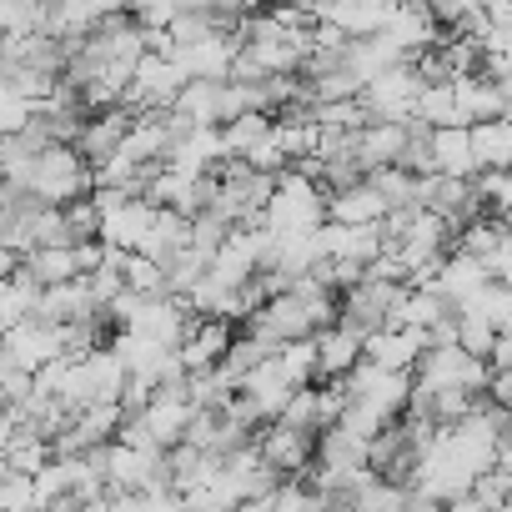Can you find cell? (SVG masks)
Segmentation results:
<instances>
[{
    "mask_svg": "<svg viewBox=\"0 0 512 512\" xmlns=\"http://www.w3.org/2000/svg\"><path fill=\"white\" fill-rule=\"evenodd\" d=\"M131 126H136V116L121 106V111H101V116H86V126H81V136H76V151H81V161L96 171V166H106L121 146H126V136H131Z\"/></svg>",
    "mask_w": 512,
    "mask_h": 512,
    "instance_id": "cell-11",
    "label": "cell"
},
{
    "mask_svg": "<svg viewBox=\"0 0 512 512\" xmlns=\"http://www.w3.org/2000/svg\"><path fill=\"white\" fill-rule=\"evenodd\" d=\"M412 502V487H397V482H382L372 467L357 477V487H352V507L357 512H402Z\"/></svg>",
    "mask_w": 512,
    "mask_h": 512,
    "instance_id": "cell-21",
    "label": "cell"
},
{
    "mask_svg": "<svg viewBox=\"0 0 512 512\" xmlns=\"http://www.w3.org/2000/svg\"><path fill=\"white\" fill-rule=\"evenodd\" d=\"M322 226H327V191L312 176H302V171H282L277 191L267 201L262 231L267 236H312Z\"/></svg>",
    "mask_w": 512,
    "mask_h": 512,
    "instance_id": "cell-2",
    "label": "cell"
},
{
    "mask_svg": "<svg viewBox=\"0 0 512 512\" xmlns=\"http://www.w3.org/2000/svg\"><path fill=\"white\" fill-rule=\"evenodd\" d=\"M452 91H457V111H462L467 126L502 121V86H497L487 71H477V76H457Z\"/></svg>",
    "mask_w": 512,
    "mask_h": 512,
    "instance_id": "cell-17",
    "label": "cell"
},
{
    "mask_svg": "<svg viewBox=\"0 0 512 512\" xmlns=\"http://www.w3.org/2000/svg\"><path fill=\"white\" fill-rule=\"evenodd\" d=\"M221 106H226V81H186L171 111L191 131H221Z\"/></svg>",
    "mask_w": 512,
    "mask_h": 512,
    "instance_id": "cell-16",
    "label": "cell"
},
{
    "mask_svg": "<svg viewBox=\"0 0 512 512\" xmlns=\"http://www.w3.org/2000/svg\"><path fill=\"white\" fill-rule=\"evenodd\" d=\"M487 287H492V272H487L482 262H472V256H462V251H452L447 262L437 267V277L427 282V292H437L452 312H457V307H467L472 297H482Z\"/></svg>",
    "mask_w": 512,
    "mask_h": 512,
    "instance_id": "cell-10",
    "label": "cell"
},
{
    "mask_svg": "<svg viewBox=\"0 0 512 512\" xmlns=\"http://www.w3.org/2000/svg\"><path fill=\"white\" fill-rule=\"evenodd\" d=\"M46 16L51 6H41V0H0V36H11V41L46 36Z\"/></svg>",
    "mask_w": 512,
    "mask_h": 512,
    "instance_id": "cell-22",
    "label": "cell"
},
{
    "mask_svg": "<svg viewBox=\"0 0 512 512\" xmlns=\"http://www.w3.org/2000/svg\"><path fill=\"white\" fill-rule=\"evenodd\" d=\"M497 422V472L512 477V412H492Z\"/></svg>",
    "mask_w": 512,
    "mask_h": 512,
    "instance_id": "cell-30",
    "label": "cell"
},
{
    "mask_svg": "<svg viewBox=\"0 0 512 512\" xmlns=\"http://www.w3.org/2000/svg\"><path fill=\"white\" fill-rule=\"evenodd\" d=\"M492 367L467 357L462 347H427L422 362L412 367V387L417 392H467V397H487Z\"/></svg>",
    "mask_w": 512,
    "mask_h": 512,
    "instance_id": "cell-3",
    "label": "cell"
},
{
    "mask_svg": "<svg viewBox=\"0 0 512 512\" xmlns=\"http://www.w3.org/2000/svg\"><path fill=\"white\" fill-rule=\"evenodd\" d=\"M457 347H462L467 357L487 362L492 347H497V327H492L477 307H457Z\"/></svg>",
    "mask_w": 512,
    "mask_h": 512,
    "instance_id": "cell-25",
    "label": "cell"
},
{
    "mask_svg": "<svg viewBox=\"0 0 512 512\" xmlns=\"http://www.w3.org/2000/svg\"><path fill=\"white\" fill-rule=\"evenodd\" d=\"M181 91H186V71H181L171 56H156V51H146V61H141V66H136V76H131L126 111H131V116L171 111Z\"/></svg>",
    "mask_w": 512,
    "mask_h": 512,
    "instance_id": "cell-6",
    "label": "cell"
},
{
    "mask_svg": "<svg viewBox=\"0 0 512 512\" xmlns=\"http://www.w3.org/2000/svg\"><path fill=\"white\" fill-rule=\"evenodd\" d=\"M272 362H277V372H282V382H287L292 392L317 387V342H312V337H307V342H292V347H282V352H272Z\"/></svg>",
    "mask_w": 512,
    "mask_h": 512,
    "instance_id": "cell-24",
    "label": "cell"
},
{
    "mask_svg": "<svg viewBox=\"0 0 512 512\" xmlns=\"http://www.w3.org/2000/svg\"><path fill=\"white\" fill-rule=\"evenodd\" d=\"M236 327L231 322H216V317H196L191 322V332H186V342L176 347V357H181V367H186V377L191 372H216L221 362H226V352L236 347Z\"/></svg>",
    "mask_w": 512,
    "mask_h": 512,
    "instance_id": "cell-8",
    "label": "cell"
},
{
    "mask_svg": "<svg viewBox=\"0 0 512 512\" xmlns=\"http://www.w3.org/2000/svg\"><path fill=\"white\" fill-rule=\"evenodd\" d=\"M0 512H36V482L0 462Z\"/></svg>",
    "mask_w": 512,
    "mask_h": 512,
    "instance_id": "cell-27",
    "label": "cell"
},
{
    "mask_svg": "<svg viewBox=\"0 0 512 512\" xmlns=\"http://www.w3.org/2000/svg\"><path fill=\"white\" fill-rule=\"evenodd\" d=\"M472 502H482L487 512H507V502H512V477H502L497 467L482 472V477L472 482Z\"/></svg>",
    "mask_w": 512,
    "mask_h": 512,
    "instance_id": "cell-29",
    "label": "cell"
},
{
    "mask_svg": "<svg viewBox=\"0 0 512 512\" xmlns=\"http://www.w3.org/2000/svg\"><path fill=\"white\" fill-rule=\"evenodd\" d=\"M422 352H427V337L412 332V327H382V332H372V337L362 342V357H367L372 367H382V372H407V377H412V367L422 362Z\"/></svg>",
    "mask_w": 512,
    "mask_h": 512,
    "instance_id": "cell-12",
    "label": "cell"
},
{
    "mask_svg": "<svg viewBox=\"0 0 512 512\" xmlns=\"http://www.w3.org/2000/svg\"><path fill=\"white\" fill-rule=\"evenodd\" d=\"M412 121H422L427 131L467 126V121H462V111H457V91H452V81H447V86H427V91L417 96V116H412Z\"/></svg>",
    "mask_w": 512,
    "mask_h": 512,
    "instance_id": "cell-23",
    "label": "cell"
},
{
    "mask_svg": "<svg viewBox=\"0 0 512 512\" xmlns=\"http://www.w3.org/2000/svg\"><path fill=\"white\" fill-rule=\"evenodd\" d=\"M96 317H106V312H101V302L91 297L86 277L71 282V287H51V292H41V312H36V322L76 327V322H96Z\"/></svg>",
    "mask_w": 512,
    "mask_h": 512,
    "instance_id": "cell-13",
    "label": "cell"
},
{
    "mask_svg": "<svg viewBox=\"0 0 512 512\" xmlns=\"http://www.w3.org/2000/svg\"><path fill=\"white\" fill-rule=\"evenodd\" d=\"M21 272V256H11V251H0V282L6 277H16Z\"/></svg>",
    "mask_w": 512,
    "mask_h": 512,
    "instance_id": "cell-32",
    "label": "cell"
},
{
    "mask_svg": "<svg viewBox=\"0 0 512 512\" xmlns=\"http://www.w3.org/2000/svg\"><path fill=\"white\" fill-rule=\"evenodd\" d=\"M312 342H317V387L322 382H342L362 362V337L352 327H342V322L327 327V332H317Z\"/></svg>",
    "mask_w": 512,
    "mask_h": 512,
    "instance_id": "cell-15",
    "label": "cell"
},
{
    "mask_svg": "<svg viewBox=\"0 0 512 512\" xmlns=\"http://www.w3.org/2000/svg\"><path fill=\"white\" fill-rule=\"evenodd\" d=\"M246 342H256V347H267V352H282V347H292V342H307V337H317V327H312V317L302 312V302L287 292V297H272V302H262L241 327H236Z\"/></svg>",
    "mask_w": 512,
    "mask_h": 512,
    "instance_id": "cell-4",
    "label": "cell"
},
{
    "mask_svg": "<svg viewBox=\"0 0 512 512\" xmlns=\"http://www.w3.org/2000/svg\"><path fill=\"white\" fill-rule=\"evenodd\" d=\"M16 186L36 201V206H76L96 191V171L81 161L76 146H46L41 156H31V166L16 176Z\"/></svg>",
    "mask_w": 512,
    "mask_h": 512,
    "instance_id": "cell-1",
    "label": "cell"
},
{
    "mask_svg": "<svg viewBox=\"0 0 512 512\" xmlns=\"http://www.w3.org/2000/svg\"><path fill=\"white\" fill-rule=\"evenodd\" d=\"M327 221L332 226H382L387 221V201L377 196L372 181H357V186L327 196Z\"/></svg>",
    "mask_w": 512,
    "mask_h": 512,
    "instance_id": "cell-14",
    "label": "cell"
},
{
    "mask_svg": "<svg viewBox=\"0 0 512 512\" xmlns=\"http://www.w3.org/2000/svg\"><path fill=\"white\" fill-rule=\"evenodd\" d=\"M467 136H472V166H477V176L482 171H512V126L507 121L467 126Z\"/></svg>",
    "mask_w": 512,
    "mask_h": 512,
    "instance_id": "cell-20",
    "label": "cell"
},
{
    "mask_svg": "<svg viewBox=\"0 0 512 512\" xmlns=\"http://www.w3.org/2000/svg\"><path fill=\"white\" fill-rule=\"evenodd\" d=\"M256 452H262V462L282 482H307L312 467H317V432L292 427V422H267L256 432Z\"/></svg>",
    "mask_w": 512,
    "mask_h": 512,
    "instance_id": "cell-5",
    "label": "cell"
},
{
    "mask_svg": "<svg viewBox=\"0 0 512 512\" xmlns=\"http://www.w3.org/2000/svg\"><path fill=\"white\" fill-rule=\"evenodd\" d=\"M312 472H327V477H352V472H367V442L332 427L317 437V467Z\"/></svg>",
    "mask_w": 512,
    "mask_h": 512,
    "instance_id": "cell-18",
    "label": "cell"
},
{
    "mask_svg": "<svg viewBox=\"0 0 512 512\" xmlns=\"http://www.w3.org/2000/svg\"><path fill=\"white\" fill-rule=\"evenodd\" d=\"M6 357L21 367V372H41V367H51V362H61L66 357V347H61V327H51V322H21V327H11L6 332Z\"/></svg>",
    "mask_w": 512,
    "mask_h": 512,
    "instance_id": "cell-9",
    "label": "cell"
},
{
    "mask_svg": "<svg viewBox=\"0 0 512 512\" xmlns=\"http://www.w3.org/2000/svg\"><path fill=\"white\" fill-rule=\"evenodd\" d=\"M507 512H512V502H507Z\"/></svg>",
    "mask_w": 512,
    "mask_h": 512,
    "instance_id": "cell-34",
    "label": "cell"
},
{
    "mask_svg": "<svg viewBox=\"0 0 512 512\" xmlns=\"http://www.w3.org/2000/svg\"><path fill=\"white\" fill-rule=\"evenodd\" d=\"M226 236H231V226H226L221 216H211V211L191 216V251H201V256H216Z\"/></svg>",
    "mask_w": 512,
    "mask_h": 512,
    "instance_id": "cell-28",
    "label": "cell"
},
{
    "mask_svg": "<svg viewBox=\"0 0 512 512\" xmlns=\"http://www.w3.org/2000/svg\"><path fill=\"white\" fill-rule=\"evenodd\" d=\"M342 392H347V402H367V407H377V412H387L392 422L407 412V402H412V377L407 372H382V367H372L367 357L337 382Z\"/></svg>",
    "mask_w": 512,
    "mask_h": 512,
    "instance_id": "cell-7",
    "label": "cell"
},
{
    "mask_svg": "<svg viewBox=\"0 0 512 512\" xmlns=\"http://www.w3.org/2000/svg\"><path fill=\"white\" fill-rule=\"evenodd\" d=\"M106 512H141V497H106Z\"/></svg>",
    "mask_w": 512,
    "mask_h": 512,
    "instance_id": "cell-31",
    "label": "cell"
},
{
    "mask_svg": "<svg viewBox=\"0 0 512 512\" xmlns=\"http://www.w3.org/2000/svg\"><path fill=\"white\" fill-rule=\"evenodd\" d=\"M0 352H6V327H0Z\"/></svg>",
    "mask_w": 512,
    "mask_h": 512,
    "instance_id": "cell-33",
    "label": "cell"
},
{
    "mask_svg": "<svg viewBox=\"0 0 512 512\" xmlns=\"http://www.w3.org/2000/svg\"><path fill=\"white\" fill-rule=\"evenodd\" d=\"M121 282L131 297H166V272L156 262H146V256H126V267H121Z\"/></svg>",
    "mask_w": 512,
    "mask_h": 512,
    "instance_id": "cell-26",
    "label": "cell"
},
{
    "mask_svg": "<svg viewBox=\"0 0 512 512\" xmlns=\"http://www.w3.org/2000/svg\"><path fill=\"white\" fill-rule=\"evenodd\" d=\"M432 176H452V181H472V176H477V166H472V136H467V126L432 131Z\"/></svg>",
    "mask_w": 512,
    "mask_h": 512,
    "instance_id": "cell-19",
    "label": "cell"
}]
</instances>
